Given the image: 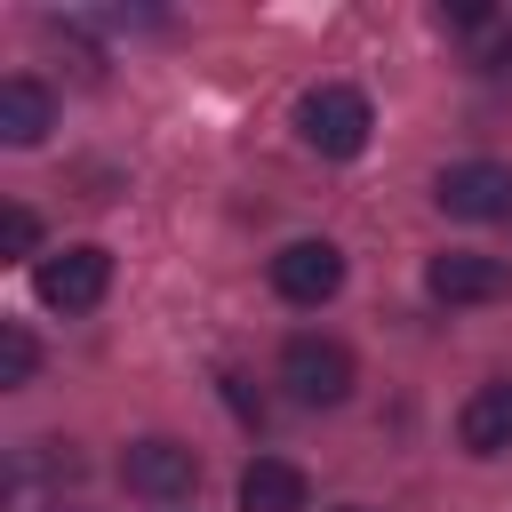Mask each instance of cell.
Wrapping results in <instances>:
<instances>
[{"label": "cell", "instance_id": "4", "mask_svg": "<svg viewBox=\"0 0 512 512\" xmlns=\"http://www.w3.org/2000/svg\"><path fill=\"white\" fill-rule=\"evenodd\" d=\"M120 480H128V496H144V504H184V496L200 488V456H192L184 440H168V432H144V440L120 448Z\"/></svg>", "mask_w": 512, "mask_h": 512}, {"label": "cell", "instance_id": "6", "mask_svg": "<svg viewBox=\"0 0 512 512\" xmlns=\"http://www.w3.org/2000/svg\"><path fill=\"white\" fill-rule=\"evenodd\" d=\"M336 288H344L336 240H288V248L272 256V296H280V304H328Z\"/></svg>", "mask_w": 512, "mask_h": 512}, {"label": "cell", "instance_id": "5", "mask_svg": "<svg viewBox=\"0 0 512 512\" xmlns=\"http://www.w3.org/2000/svg\"><path fill=\"white\" fill-rule=\"evenodd\" d=\"M432 200L456 224H504L512 216V168L504 160H448L440 184H432Z\"/></svg>", "mask_w": 512, "mask_h": 512}, {"label": "cell", "instance_id": "13", "mask_svg": "<svg viewBox=\"0 0 512 512\" xmlns=\"http://www.w3.org/2000/svg\"><path fill=\"white\" fill-rule=\"evenodd\" d=\"M496 24V8H480V0H448L440 8V32H488Z\"/></svg>", "mask_w": 512, "mask_h": 512}, {"label": "cell", "instance_id": "8", "mask_svg": "<svg viewBox=\"0 0 512 512\" xmlns=\"http://www.w3.org/2000/svg\"><path fill=\"white\" fill-rule=\"evenodd\" d=\"M48 128H56V96H48L32 72H8V80H0V144L24 152V144H40Z\"/></svg>", "mask_w": 512, "mask_h": 512}, {"label": "cell", "instance_id": "9", "mask_svg": "<svg viewBox=\"0 0 512 512\" xmlns=\"http://www.w3.org/2000/svg\"><path fill=\"white\" fill-rule=\"evenodd\" d=\"M304 504H312L304 464H288V456H256V464L240 472V512H304Z\"/></svg>", "mask_w": 512, "mask_h": 512}, {"label": "cell", "instance_id": "15", "mask_svg": "<svg viewBox=\"0 0 512 512\" xmlns=\"http://www.w3.org/2000/svg\"><path fill=\"white\" fill-rule=\"evenodd\" d=\"M344 512H368V504H344Z\"/></svg>", "mask_w": 512, "mask_h": 512}, {"label": "cell", "instance_id": "12", "mask_svg": "<svg viewBox=\"0 0 512 512\" xmlns=\"http://www.w3.org/2000/svg\"><path fill=\"white\" fill-rule=\"evenodd\" d=\"M0 240H8V256H16V264H24V256H40V216H32V208H8V216H0Z\"/></svg>", "mask_w": 512, "mask_h": 512}, {"label": "cell", "instance_id": "1", "mask_svg": "<svg viewBox=\"0 0 512 512\" xmlns=\"http://www.w3.org/2000/svg\"><path fill=\"white\" fill-rule=\"evenodd\" d=\"M368 128H376V112H368V96H360L352 80H320V88L296 96V136H304L320 160L368 152Z\"/></svg>", "mask_w": 512, "mask_h": 512}, {"label": "cell", "instance_id": "14", "mask_svg": "<svg viewBox=\"0 0 512 512\" xmlns=\"http://www.w3.org/2000/svg\"><path fill=\"white\" fill-rule=\"evenodd\" d=\"M472 64H480V72H488V80H512V32H504V24H496V32H488V40H480V56H472Z\"/></svg>", "mask_w": 512, "mask_h": 512}, {"label": "cell", "instance_id": "7", "mask_svg": "<svg viewBox=\"0 0 512 512\" xmlns=\"http://www.w3.org/2000/svg\"><path fill=\"white\" fill-rule=\"evenodd\" d=\"M424 288L440 304H496V296H512V264L480 256V248H448V256L424 264Z\"/></svg>", "mask_w": 512, "mask_h": 512}, {"label": "cell", "instance_id": "3", "mask_svg": "<svg viewBox=\"0 0 512 512\" xmlns=\"http://www.w3.org/2000/svg\"><path fill=\"white\" fill-rule=\"evenodd\" d=\"M280 384L296 408H336L352 400V352L336 336H288L280 344Z\"/></svg>", "mask_w": 512, "mask_h": 512}, {"label": "cell", "instance_id": "11", "mask_svg": "<svg viewBox=\"0 0 512 512\" xmlns=\"http://www.w3.org/2000/svg\"><path fill=\"white\" fill-rule=\"evenodd\" d=\"M32 368H40V344L24 320H8L0 328V384H32Z\"/></svg>", "mask_w": 512, "mask_h": 512}, {"label": "cell", "instance_id": "2", "mask_svg": "<svg viewBox=\"0 0 512 512\" xmlns=\"http://www.w3.org/2000/svg\"><path fill=\"white\" fill-rule=\"evenodd\" d=\"M32 288H40V304H48V312H96V304H104V288H112V256H104L96 240L48 248V256L32 264Z\"/></svg>", "mask_w": 512, "mask_h": 512}, {"label": "cell", "instance_id": "10", "mask_svg": "<svg viewBox=\"0 0 512 512\" xmlns=\"http://www.w3.org/2000/svg\"><path fill=\"white\" fill-rule=\"evenodd\" d=\"M456 440H464V456H504L512 448V384H480L456 408Z\"/></svg>", "mask_w": 512, "mask_h": 512}]
</instances>
